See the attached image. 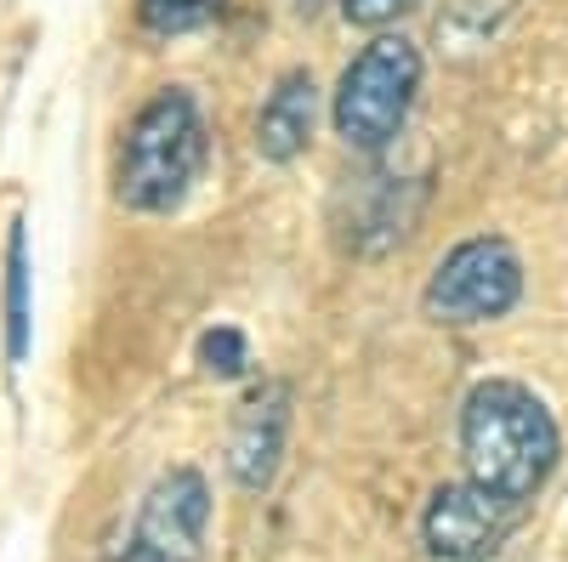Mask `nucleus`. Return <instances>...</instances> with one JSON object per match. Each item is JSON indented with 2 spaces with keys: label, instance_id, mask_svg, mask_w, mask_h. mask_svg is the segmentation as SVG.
<instances>
[{
  "label": "nucleus",
  "instance_id": "obj_1",
  "mask_svg": "<svg viewBox=\"0 0 568 562\" xmlns=\"http://www.w3.org/2000/svg\"><path fill=\"white\" fill-rule=\"evenodd\" d=\"M460 460H466L471 483L524 505L546 489V478L562 460L557 415L546 409V398L535 387L489 375L460 403Z\"/></svg>",
  "mask_w": 568,
  "mask_h": 562
},
{
  "label": "nucleus",
  "instance_id": "obj_2",
  "mask_svg": "<svg viewBox=\"0 0 568 562\" xmlns=\"http://www.w3.org/2000/svg\"><path fill=\"white\" fill-rule=\"evenodd\" d=\"M205 114L194 103L187 85H165L149 103L136 109L125 149H120V171H114V194L125 211L142 216H165L176 211L194 182L205 171Z\"/></svg>",
  "mask_w": 568,
  "mask_h": 562
},
{
  "label": "nucleus",
  "instance_id": "obj_3",
  "mask_svg": "<svg viewBox=\"0 0 568 562\" xmlns=\"http://www.w3.org/2000/svg\"><path fill=\"white\" fill-rule=\"evenodd\" d=\"M420 74H426L420 45L409 34L382 29L336 80V98H329V125H336V136L353 154H387L415 114Z\"/></svg>",
  "mask_w": 568,
  "mask_h": 562
},
{
  "label": "nucleus",
  "instance_id": "obj_4",
  "mask_svg": "<svg viewBox=\"0 0 568 562\" xmlns=\"http://www.w3.org/2000/svg\"><path fill=\"white\" fill-rule=\"evenodd\" d=\"M517 302H524V256H517V245L500 239V233H471L455 251H444V262L433 267V278H426V290H420L426 318L455 324V330L495 324Z\"/></svg>",
  "mask_w": 568,
  "mask_h": 562
},
{
  "label": "nucleus",
  "instance_id": "obj_5",
  "mask_svg": "<svg viewBox=\"0 0 568 562\" xmlns=\"http://www.w3.org/2000/svg\"><path fill=\"white\" fill-rule=\"evenodd\" d=\"M211 523V483L194 466H171L142 494L120 562H200Z\"/></svg>",
  "mask_w": 568,
  "mask_h": 562
},
{
  "label": "nucleus",
  "instance_id": "obj_6",
  "mask_svg": "<svg viewBox=\"0 0 568 562\" xmlns=\"http://www.w3.org/2000/svg\"><path fill=\"white\" fill-rule=\"evenodd\" d=\"M517 523V505L484 483H444L420 511V545L433 562H484Z\"/></svg>",
  "mask_w": 568,
  "mask_h": 562
},
{
  "label": "nucleus",
  "instance_id": "obj_7",
  "mask_svg": "<svg viewBox=\"0 0 568 562\" xmlns=\"http://www.w3.org/2000/svg\"><path fill=\"white\" fill-rule=\"evenodd\" d=\"M426 187L404 176H353L336 194V239L353 256H382L409 239Z\"/></svg>",
  "mask_w": 568,
  "mask_h": 562
},
{
  "label": "nucleus",
  "instance_id": "obj_8",
  "mask_svg": "<svg viewBox=\"0 0 568 562\" xmlns=\"http://www.w3.org/2000/svg\"><path fill=\"white\" fill-rule=\"evenodd\" d=\"M284 443H291V387L267 381L256 387L240 415H233V432H227V478L240 483L245 494L273 489L278 466H284Z\"/></svg>",
  "mask_w": 568,
  "mask_h": 562
},
{
  "label": "nucleus",
  "instance_id": "obj_9",
  "mask_svg": "<svg viewBox=\"0 0 568 562\" xmlns=\"http://www.w3.org/2000/svg\"><path fill=\"white\" fill-rule=\"evenodd\" d=\"M313 125H318V80L307 69H284L256 114V154L267 165L302 160L313 143Z\"/></svg>",
  "mask_w": 568,
  "mask_h": 562
},
{
  "label": "nucleus",
  "instance_id": "obj_10",
  "mask_svg": "<svg viewBox=\"0 0 568 562\" xmlns=\"http://www.w3.org/2000/svg\"><path fill=\"white\" fill-rule=\"evenodd\" d=\"M0 307H7V364L29 358V233L23 222L7 227V285H0Z\"/></svg>",
  "mask_w": 568,
  "mask_h": 562
},
{
  "label": "nucleus",
  "instance_id": "obj_11",
  "mask_svg": "<svg viewBox=\"0 0 568 562\" xmlns=\"http://www.w3.org/2000/svg\"><path fill=\"white\" fill-rule=\"evenodd\" d=\"M511 12H517V0H444V12H438V40H449V45H460V52H471V45H484Z\"/></svg>",
  "mask_w": 568,
  "mask_h": 562
},
{
  "label": "nucleus",
  "instance_id": "obj_12",
  "mask_svg": "<svg viewBox=\"0 0 568 562\" xmlns=\"http://www.w3.org/2000/svg\"><path fill=\"white\" fill-rule=\"evenodd\" d=\"M227 12V0H136V18L149 34H194Z\"/></svg>",
  "mask_w": 568,
  "mask_h": 562
},
{
  "label": "nucleus",
  "instance_id": "obj_13",
  "mask_svg": "<svg viewBox=\"0 0 568 562\" xmlns=\"http://www.w3.org/2000/svg\"><path fill=\"white\" fill-rule=\"evenodd\" d=\"M200 364L211 375H222V381H233V375H245L251 369V341L245 330H233V324H216V330L200 336Z\"/></svg>",
  "mask_w": 568,
  "mask_h": 562
},
{
  "label": "nucleus",
  "instance_id": "obj_14",
  "mask_svg": "<svg viewBox=\"0 0 568 562\" xmlns=\"http://www.w3.org/2000/svg\"><path fill=\"white\" fill-rule=\"evenodd\" d=\"M420 0H342V18L353 29H393L398 18H409Z\"/></svg>",
  "mask_w": 568,
  "mask_h": 562
},
{
  "label": "nucleus",
  "instance_id": "obj_15",
  "mask_svg": "<svg viewBox=\"0 0 568 562\" xmlns=\"http://www.w3.org/2000/svg\"><path fill=\"white\" fill-rule=\"evenodd\" d=\"M291 7H296V18H318V12H324V0H291Z\"/></svg>",
  "mask_w": 568,
  "mask_h": 562
}]
</instances>
